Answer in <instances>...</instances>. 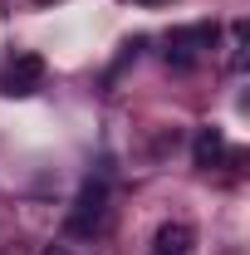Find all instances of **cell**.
<instances>
[{"mask_svg":"<svg viewBox=\"0 0 250 255\" xmlns=\"http://www.w3.org/2000/svg\"><path fill=\"white\" fill-rule=\"evenodd\" d=\"M39 79H44V54H15L10 69L0 74V89L10 98H25V94L39 89Z\"/></svg>","mask_w":250,"mask_h":255,"instance_id":"7a4b0ae2","label":"cell"},{"mask_svg":"<svg viewBox=\"0 0 250 255\" xmlns=\"http://www.w3.org/2000/svg\"><path fill=\"white\" fill-rule=\"evenodd\" d=\"M39 5H54V0H39Z\"/></svg>","mask_w":250,"mask_h":255,"instance_id":"52a82bcc","label":"cell"},{"mask_svg":"<svg viewBox=\"0 0 250 255\" xmlns=\"http://www.w3.org/2000/svg\"><path fill=\"white\" fill-rule=\"evenodd\" d=\"M226 152H231V147H226V132H221V128H196V137H191V162H196V167L211 172V167L226 162Z\"/></svg>","mask_w":250,"mask_h":255,"instance_id":"3957f363","label":"cell"},{"mask_svg":"<svg viewBox=\"0 0 250 255\" xmlns=\"http://www.w3.org/2000/svg\"><path fill=\"white\" fill-rule=\"evenodd\" d=\"M103 206H108V182H103V177H89V182L79 187L74 211H69V231H74V236H89V231L103 221Z\"/></svg>","mask_w":250,"mask_h":255,"instance_id":"6da1fadb","label":"cell"},{"mask_svg":"<svg viewBox=\"0 0 250 255\" xmlns=\"http://www.w3.org/2000/svg\"><path fill=\"white\" fill-rule=\"evenodd\" d=\"M44 255H69V251H59V246H54V251H44Z\"/></svg>","mask_w":250,"mask_h":255,"instance_id":"5b68a950","label":"cell"},{"mask_svg":"<svg viewBox=\"0 0 250 255\" xmlns=\"http://www.w3.org/2000/svg\"><path fill=\"white\" fill-rule=\"evenodd\" d=\"M191 246H196V231L187 221H167L152 236V255H191Z\"/></svg>","mask_w":250,"mask_h":255,"instance_id":"277c9868","label":"cell"},{"mask_svg":"<svg viewBox=\"0 0 250 255\" xmlns=\"http://www.w3.org/2000/svg\"><path fill=\"white\" fill-rule=\"evenodd\" d=\"M137 5H162V0H137Z\"/></svg>","mask_w":250,"mask_h":255,"instance_id":"8992f818","label":"cell"}]
</instances>
